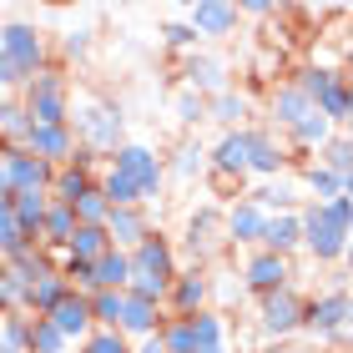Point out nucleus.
Instances as JSON below:
<instances>
[{"label":"nucleus","mask_w":353,"mask_h":353,"mask_svg":"<svg viewBox=\"0 0 353 353\" xmlns=\"http://www.w3.org/2000/svg\"><path fill=\"white\" fill-rule=\"evenodd\" d=\"M66 126L76 137V147H86L96 157H111L117 147H126V117H121L117 101H106V96H81V101L71 96Z\"/></svg>","instance_id":"obj_1"},{"label":"nucleus","mask_w":353,"mask_h":353,"mask_svg":"<svg viewBox=\"0 0 353 353\" xmlns=\"http://www.w3.org/2000/svg\"><path fill=\"white\" fill-rule=\"evenodd\" d=\"M15 101L26 106L30 126H66V117H71V76H66V66H41L15 91Z\"/></svg>","instance_id":"obj_2"},{"label":"nucleus","mask_w":353,"mask_h":353,"mask_svg":"<svg viewBox=\"0 0 353 353\" xmlns=\"http://www.w3.org/2000/svg\"><path fill=\"white\" fill-rule=\"evenodd\" d=\"M106 167H111V172H121L126 182L137 187L141 207H152L157 197H162V187H167V167H162V157H157L152 147H141V141H126V147H117V152L106 157Z\"/></svg>","instance_id":"obj_3"},{"label":"nucleus","mask_w":353,"mask_h":353,"mask_svg":"<svg viewBox=\"0 0 353 353\" xmlns=\"http://www.w3.org/2000/svg\"><path fill=\"white\" fill-rule=\"evenodd\" d=\"M298 222H303V248H308L313 263H343L348 252V228H339L318 202H303L298 207Z\"/></svg>","instance_id":"obj_4"},{"label":"nucleus","mask_w":353,"mask_h":353,"mask_svg":"<svg viewBox=\"0 0 353 353\" xmlns=\"http://www.w3.org/2000/svg\"><path fill=\"white\" fill-rule=\"evenodd\" d=\"M182 252L192 258V268H202L217 258V252H228V232H222V207L217 202H202L197 212L187 217V237H182Z\"/></svg>","instance_id":"obj_5"},{"label":"nucleus","mask_w":353,"mask_h":353,"mask_svg":"<svg viewBox=\"0 0 353 353\" xmlns=\"http://www.w3.org/2000/svg\"><path fill=\"white\" fill-rule=\"evenodd\" d=\"M298 333H313L318 343L348 333V283H333L328 293H318V298L303 303V328Z\"/></svg>","instance_id":"obj_6"},{"label":"nucleus","mask_w":353,"mask_h":353,"mask_svg":"<svg viewBox=\"0 0 353 353\" xmlns=\"http://www.w3.org/2000/svg\"><path fill=\"white\" fill-rule=\"evenodd\" d=\"M303 298L298 293V283L293 288H278V293H263L258 298V328H263V339H278V343H288L293 333L303 328Z\"/></svg>","instance_id":"obj_7"},{"label":"nucleus","mask_w":353,"mask_h":353,"mask_svg":"<svg viewBox=\"0 0 353 353\" xmlns=\"http://www.w3.org/2000/svg\"><path fill=\"white\" fill-rule=\"evenodd\" d=\"M0 56H10L26 76L51 66V61H46V36H41V26H30V21H0Z\"/></svg>","instance_id":"obj_8"},{"label":"nucleus","mask_w":353,"mask_h":353,"mask_svg":"<svg viewBox=\"0 0 353 353\" xmlns=\"http://www.w3.org/2000/svg\"><path fill=\"white\" fill-rule=\"evenodd\" d=\"M293 258H278V252H263V248H252L248 258H243V288L252 298H263V293H278V288H293Z\"/></svg>","instance_id":"obj_9"},{"label":"nucleus","mask_w":353,"mask_h":353,"mask_svg":"<svg viewBox=\"0 0 353 353\" xmlns=\"http://www.w3.org/2000/svg\"><path fill=\"white\" fill-rule=\"evenodd\" d=\"M243 141H248V176H263V182H272V176H288L293 157H288V147L268 132V126H248Z\"/></svg>","instance_id":"obj_10"},{"label":"nucleus","mask_w":353,"mask_h":353,"mask_svg":"<svg viewBox=\"0 0 353 353\" xmlns=\"http://www.w3.org/2000/svg\"><path fill=\"white\" fill-rule=\"evenodd\" d=\"M207 298H212V278H207L202 268H187V272H176V278H172L162 313L167 318H192V313L207 308Z\"/></svg>","instance_id":"obj_11"},{"label":"nucleus","mask_w":353,"mask_h":353,"mask_svg":"<svg viewBox=\"0 0 353 353\" xmlns=\"http://www.w3.org/2000/svg\"><path fill=\"white\" fill-rule=\"evenodd\" d=\"M126 263H132V272H147V278H162V283H172L176 272H182V268H176V248H172V237H162L157 228L141 237L132 252H126Z\"/></svg>","instance_id":"obj_12"},{"label":"nucleus","mask_w":353,"mask_h":353,"mask_svg":"<svg viewBox=\"0 0 353 353\" xmlns=\"http://www.w3.org/2000/svg\"><path fill=\"white\" fill-rule=\"evenodd\" d=\"M182 86L187 91H197V96H217V91H228V61L212 56V51H192L182 61Z\"/></svg>","instance_id":"obj_13"},{"label":"nucleus","mask_w":353,"mask_h":353,"mask_svg":"<svg viewBox=\"0 0 353 353\" xmlns=\"http://www.w3.org/2000/svg\"><path fill=\"white\" fill-rule=\"evenodd\" d=\"M263 222H268V212H263L258 202H248V197H237L232 207H222V232H228V248H258Z\"/></svg>","instance_id":"obj_14"},{"label":"nucleus","mask_w":353,"mask_h":353,"mask_svg":"<svg viewBox=\"0 0 353 353\" xmlns=\"http://www.w3.org/2000/svg\"><path fill=\"white\" fill-rule=\"evenodd\" d=\"M30 157H41L46 167H66L71 157H76V137H71V126H30V137H26V147Z\"/></svg>","instance_id":"obj_15"},{"label":"nucleus","mask_w":353,"mask_h":353,"mask_svg":"<svg viewBox=\"0 0 353 353\" xmlns=\"http://www.w3.org/2000/svg\"><path fill=\"white\" fill-rule=\"evenodd\" d=\"M162 308L157 303H141V298H132V293H121V318H117V333L126 343H141V339H157V328H162Z\"/></svg>","instance_id":"obj_16"},{"label":"nucleus","mask_w":353,"mask_h":353,"mask_svg":"<svg viewBox=\"0 0 353 353\" xmlns=\"http://www.w3.org/2000/svg\"><path fill=\"white\" fill-rule=\"evenodd\" d=\"M147 232H152V207H111V217H106V237H111V248L132 252Z\"/></svg>","instance_id":"obj_17"},{"label":"nucleus","mask_w":353,"mask_h":353,"mask_svg":"<svg viewBox=\"0 0 353 353\" xmlns=\"http://www.w3.org/2000/svg\"><path fill=\"white\" fill-rule=\"evenodd\" d=\"M207 121H217L222 132H243V126H252V96L237 86L207 96Z\"/></svg>","instance_id":"obj_18"},{"label":"nucleus","mask_w":353,"mask_h":353,"mask_svg":"<svg viewBox=\"0 0 353 353\" xmlns=\"http://www.w3.org/2000/svg\"><path fill=\"white\" fill-rule=\"evenodd\" d=\"M187 26L197 30L202 41H222L237 30V6H222V0H197V6L187 10Z\"/></svg>","instance_id":"obj_19"},{"label":"nucleus","mask_w":353,"mask_h":353,"mask_svg":"<svg viewBox=\"0 0 353 353\" xmlns=\"http://www.w3.org/2000/svg\"><path fill=\"white\" fill-rule=\"evenodd\" d=\"M46 318L56 323V333H61L66 343H81L86 333H91V308H86V293H76V288H71V293L61 298Z\"/></svg>","instance_id":"obj_20"},{"label":"nucleus","mask_w":353,"mask_h":353,"mask_svg":"<svg viewBox=\"0 0 353 353\" xmlns=\"http://www.w3.org/2000/svg\"><path fill=\"white\" fill-rule=\"evenodd\" d=\"M263 252H278V258H293V252L303 248V222L298 212H272L263 222V237H258Z\"/></svg>","instance_id":"obj_21"},{"label":"nucleus","mask_w":353,"mask_h":353,"mask_svg":"<svg viewBox=\"0 0 353 353\" xmlns=\"http://www.w3.org/2000/svg\"><path fill=\"white\" fill-rule=\"evenodd\" d=\"M308 96H303L293 81H278V86H272L268 91V121L272 126H278V132H288V126H298L303 117H308Z\"/></svg>","instance_id":"obj_22"},{"label":"nucleus","mask_w":353,"mask_h":353,"mask_svg":"<svg viewBox=\"0 0 353 353\" xmlns=\"http://www.w3.org/2000/svg\"><path fill=\"white\" fill-rule=\"evenodd\" d=\"M187 328H192V353H228V323H222L217 308L192 313Z\"/></svg>","instance_id":"obj_23"},{"label":"nucleus","mask_w":353,"mask_h":353,"mask_svg":"<svg viewBox=\"0 0 353 353\" xmlns=\"http://www.w3.org/2000/svg\"><path fill=\"white\" fill-rule=\"evenodd\" d=\"M96 187V172H81V167H56V176H51V187H46V197H51L56 207H76L86 197V192Z\"/></svg>","instance_id":"obj_24"},{"label":"nucleus","mask_w":353,"mask_h":353,"mask_svg":"<svg viewBox=\"0 0 353 353\" xmlns=\"http://www.w3.org/2000/svg\"><path fill=\"white\" fill-rule=\"evenodd\" d=\"M248 202H258L268 217H272V212H298V207H303V187L293 182V176H272L268 187L248 192Z\"/></svg>","instance_id":"obj_25"},{"label":"nucleus","mask_w":353,"mask_h":353,"mask_svg":"<svg viewBox=\"0 0 353 353\" xmlns=\"http://www.w3.org/2000/svg\"><path fill=\"white\" fill-rule=\"evenodd\" d=\"M126 278H132V263H126L121 248H106L101 258L91 263V293H121Z\"/></svg>","instance_id":"obj_26"},{"label":"nucleus","mask_w":353,"mask_h":353,"mask_svg":"<svg viewBox=\"0 0 353 353\" xmlns=\"http://www.w3.org/2000/svg\"><path fill=\"white\" fill-rule=\"evenodd\" d=\"M162 167H167V176L197 182V176H207V147H202L197 137H182V141H176V152L162 157Z\"/></svg>","instance_id":"obj_27"},{"label":"nucleus","mask_w":353,"mask_h":353,"mask_svg":"<svg viewBox=\"0 0 353 353\" xmlns=\"http://www.w3.org/2000/svg\"><path fill=\"white\" fill-rule=\"evenodd\" d=\"M71 232H76V217H71V207H46V217H41V232H36V243L46 248V252H66V243H71Z\"/></svg>","instance_id":"obj_28"},{"label":"nucleus","mask_w":353,"mask_h":353,"mask_svg":"<svg viewBox=\"0 0 353 353\" xmlns=\"http://www.w3.org/2000/svg\"><path fill=\"white\" fill-rule=\"evenodd\" d=\"M298 187H303V197H313V202H328V197H343V192H348L343 176H333L328 167H318V162H303Z\"/></svg>","instance_id":"obj_29"},{"label":"nucleus","mask_w":353,"mask_h":353,"mask_svg":"<svg viewBox=\"0 0 353 353\" xmlns=\"http://www.w3.org/2000/svg\"><path fill=\"white\" fill-rule=\"evenodd\" d=\"M46 207H51V197H46V192H15V197H10V217H15V228H21L30 243H36V232H41Z\"/></svg>","instance_id":"obj_30"},{"label":"nucleus","mask_w":353,"mask_h":353,"mask_svg":"<svg viewBox=\"0 0 353 353\" xmlns=\"http://www.w3.org/2000/svg\"><path fill=\"white\" fill-rule=\"evenodd\" d=\"M66 293H71V283L61 278V272H46V278H36V283H30L26 313H30V318H46V313H51V308H56V303L66 298Z\"/></svg>","instance_id":"obj_31"},{"label":"nucleus","mask_w":353,"mask_h":353,"mask_svg":"<svg viewBox=\"0 0 353 353\" xmlns=\"http://www.w3.org/2000/svg\"><path fill=\"white\" fill-rule=\"evenodd\" d=\"M30 137V117L15 96H0V147H26Z\"/></svg>","instance_id":"obj_32"},{"label":"nucleus","mask_w":353,"mask_h":353,"mask_svg":"<svg viewBox=\"0 0 353 353\" xmlns=\"http://www.w3.org/2000/svg\"><path fill=\"white\" fill-rule=\"evenodd\" d=\"M313 162H318V167H328L333 176H343V182H348V176H353V141H348V132H333L323 147H318Z\"/></svg>","instance_id":"obj_33"},{"label":"nucleus","mask_w":353,"mask_h":353,"mask_svg":"<svg viewBox=\"0 0 353 353\" xmlns=\"http://www.w3.org/2000/svg\"><path fill=\"white\" fill-rule=\"evenodd\" d=\"M106 248H111L106 228H76V232H71V243H66V258H76V263H96Z\"/></svg>","instance_id":"obj_34"},{"label":"nucleus","mask_w":353,"mask_h":353,"mask_svg":"<svg viewBox=\"0 0 353 353\" xmlns=\"http://www.w3.org/2000/svg\"><path fill=\"white\" fill-rule=\"evenodd\" d=\"M26 298H30V283H26L15 268L0 263V318H6V313H26ZM26 318H30V313H26Z\"/></svg>","instance_id":"obj_35"},{"label":"nucleus","mask_w":353,"mask_h":353,"mask_svg":"<svg viewBox=\"0 0 353 353\" xmlns=\"http://www.w3.org/2000/svg\"><path fill=\"white\" fill-rule=\"evenodd\" d=\"M71 343L56 333V323L51 318H30L26 323V353H66Z\"/></svg>","instance_id":"obj_36"},{"label":"nucleus","mask_w":353,"mask_h":353,"mask_svg":"<svg viewBox=\"0 0 353 353\" xmlns=\"http://www.w3.org/2000/svg\"><path fill=\"white\" fill-rule=\"evenodd\" d=\"M71 217H76V228H106V217H111V202L101 197V187H91L86 197L71 207Z\"/></svg>","instance_id":"obj_37"},{"label":"nucleus","mask_w":353,"mask_h":353,"mask_svg":"<svg viewBox=\"0 0 353 353\" xmlns=\"http://www.w3.org/2000/svg\"><path fill=\"white\" fill-rule=\"evenodd\" d=\"M86 308H91V328H117L121 293H86Z\"/></svg>","instance_id":"obj_38"},{"label":"nucleus","mask_w":353,"mask_h":353,"mask_svg":"<svg viewBox=\"0 0 353 353\" xmlns=\"http://www.w3.org/2000/svg\"><path fill=\"white\" fill-rule=\"evenodd\" d=\"M157 343H162V353H192V328H187V318H162Z\"/></svg>","instance_id":"obj_39"},{"label":"nucleus","mask_w":353,"mask_h":353,"mask_svg":"<svg viewBox=\"0 0 353 353\" xmlns=\"http://www.w3.org/2000/svg\"><path fill=\"white\" fill-rule=\"evenodd\" d=\"M172 117L182 121V126H202L207 121V96H197V91H176V101H172Z\"/></svg>","instance_id":"obj_40"},{"label":"nucleus","mask_w":353,"mask_h":353,"mask_svg":"<svg viewBox=\"0 0 353 353\" xmlns=\"http://www.w3.org/2000/svg\"><path fill=\"white\" fill-rule=\"evenodd\" d=\"M81 353H132V343H126L117 328H91L81 339Z\"/></svg>","instance_id":"obj_41"},{"label":"nucleus","mask_w":353,"mask_h":353,"mask_svg":"<svg viewBox=\"0 0 353 353\" xmlns=\"http://www.w3.org/2000/svg\"><path fill=\"white\" fill-rule=\"evenodd\" d=\"M162 41L172 46V51H187V56L202 46V36H197V30H192L187 21H167V26H162Z\"/></svg>","instance_id":"obj_42"},{"label":"nucleus","mask_w":353,"mask_h":353,"mask_svg":"<svg viewBox=\"0 0 353 353\" xmlns=\"http://www.w3.org/2000/svg\"><path fill=\"white\" fill-rule=\"evenodd\" d=\"M26 243H30V237L15 228V217H10V212H0V258H10V252H15V248H26Z\"/></svg>","instance_id":"obj_43"},{"label":"nucleus","mask_w":353,"mask_h":353,"mask_svg":"<svg viewBox=\"0 0 353 353\" xmlns=\"http://www.w3.org/2000/svg\"><path fill=\"white\" fill-rule=\"evenodd\" d=\"M61 56L66 61H86L91 56V30H66V36H61Z\"/></svg>","instance_id":"obj_44"},{"label":"nucleus","mask_w":353,"mask_h":353,"mask_svg":"<svg viewBox=\"0 0 353 353\" xmlns=\"http://www.w3.org/2000/svg\"><path fill=\"white\" fill-rule=\"evenodd\" d=\"M272 21V15H283V6L278 0H243V6H237V21Z\"/></svg>","instance_id":"obj_45"},{"label":"nucleus","mask_w":353,"mask_h":353,"mask_svg":"<svg viewBox=\"0 0 353 353\" xmlns=\"http://www.w3.org/2000/svg\"><path fill=\"white\" fill-rule=\"evenodd\" d=\"M268 353H313V348H303V343H272Z\"/></svg>","instance_id":"obj_46"},{"label":"nucleus","mask_w":353,"mask_h":353,"mask_svg":"<svg viewBox=\"0 0 353 353\" xmlns=\"http://www.w3.org/2000/svg\"><path fill=\"white\" fill-rule=\"evenodd\" d=\"M132 353H162V343H157V339H141V343H137Z\"/></svg>","instance_id":"obj_47"},{"label":"nucleus","mask_w":353,"mask_h":353,"mask_svg":"<svg viewBox=\"0 0 353 353\" xmlns=\"http://www.w3.org/2000/svg\"><path fill=\"white\" fill-rule=\"evenodd\" d=\"M0 353H15V348H6V343H0Z\"/></svg>","instance_id":"obj_48"},{"label":"nucleus","mask_w":353,"mask_h":353,"mask_svg":"<svg viewBox=\"0 0 353 353\" xmlns=\"http://www.w3.org/2000/svg\"><path fill=\"white\" fill-rule=\"evenodd\" d=\"M0 15H6V6H0Z\"/></svg>","instance_id":"obj_49"}]
</instances>
